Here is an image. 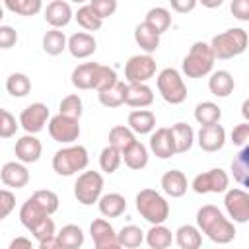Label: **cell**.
I'll use <instances>...</instances> for the list:
<instances>
[{
    "instance_id": "1",
    "label": "cell",
    "mask_w": 249,
    "mask_h": 249,
    "mask_svg": "<svg viewBox=\"0 0 249 249\" xmlns=\"http://www.w3.org/2000/svg\"><path fill=\"white\" fill-rule=\"evenodd\" d=\"M196 228L200 233H204L210 241L226 245L233 241L235 237V226L230 222L222 210H218L214 204H204L196 212Z\"/></svg>"
},
{
    "instance_id": "2",
    "label": "cell",
    "mask_w": 249,
    "mask_h": 249,
    "mask_svg": "<svg viewBox=\"0 0 249 249\" xmlns=\"http://www.w3.org/2000/svg\"><path fill=\"white\" fill-rule=\"evenodd\" d=\"M247 41H249V37L243 27H231V29H226V31L214 35L208 45H210L214 58L228 60V58H233V56H239L241 53H245Z\"/></svg>"
},
{
    "instance_id": "3",
    "label": "cell",
    "mask_w": 249,
    "mask_h": 249,
    "mask_svg": "<svg viewBox=\"0 0 249 249\" xmlns=\"http://www.w3.org/2000/svg\"><path fill=\"white\" fill-rule=\"evenodd\" d=\"M214 54L210 51V45L204 41H196L191 45L187 56L183 58V74L187 78H202L212 72L214 68Z\"/></svg>"
},
{
    "instance_id": "4",
    "label": "cell",
    "mask_w": 249,
    "mask_h": 249,
    "mask_svg": "<svg viewBox=\"0 0 249 249\" xmlns=\"http://www.w3.org/2000/svg\"><path fill=\"white\" fill-rule=\"evenodd\" d=\"M88 163H89L88 150L80 144L60 148L53 156V169L62 177H70L78 171H84L88 167Z\"/></svg>"
},
{
    "instance_id": "5",
    "label": "cell",
    "mask_w": 249,
    "mask_h": 249,
    "mask_svg": "<svg viewBox=\"0 0 249 249\" xmlns=\"http://www.w3.org/2000/svg\"><path fill=\"white\" fill-rule=\"evenodd\" d=\"M136 210L152 226L163 224L167 220V216H169L167 200L158 191H154V189H142L136 195Z\"/></svg>"
},
{
    "instance_id": "6",
    "label": "cell",
    "mask_w": 249,
    "mask_h": 249,
    "mask_svg": "<svg viewBox=\"0 0 249 249\" xmlns=\"http://www.w3.org/2000/svg\"><path fill=\"white\" fill-rule=\"evenodd\" d=\"M158 89H160V95L163 97V101H167L171 105H179L187 99V86H185L179 70H175V68H163L158 74Z\"/></svg>"
},
{
    "instance_id": "7",
    "label": "cell",
    "mask_w": 249,
    "mask_h": 249,
    "mask_svg": "<svg viewBox=\"0 0 249 249\" xmlns=\"http://www.w3.org/2000/svg\"><path fill=\"white\" fill-rule=\"evenodd\" d=\"M103 193V177L99 171H84L78 175L74 183V196L80 204L89 206L101 198Z\"/></svg>"
},
{
    "instance_id": "8",
    "label": "cell",
    "mask_w": 249,
    "mask_h": 249,
    "mask_svg": "<svg viewBox=\"0 0 249 249\" xmlns=\"http://www.w3.org/2000/svg\"><path fill=\"white\" fill-rule=\"evenodd\" d=\"M156 74V60L150 54H134L124 64V80L128 84H146Z\"/></svg>"
},
{
    "instance_id": "9",
    "label": "cell",
    "mask_w": 249,
    "mask_h": 249,
    "mask_svg": "<svg viewBox=\"0 0 249 249\" xmlns=\"http://www.w3.org/2000/svg\"><path fill=\"white\" fill-rule=\"evenodd\" d=\"M230 185V177L222 167H214L210 171L198 173L193 179V191L198 195H206V193H226Z\"/></svg>"
},
{
    "instance_id": "10",
    "label": "cell",
    "mask_w": 249,
    "mask_h": 249,
    "mask_svg": "<svg viewBox=\"0 0 249 249\" xmlns=\"http://www.w3.org/2000/svg\"><path fill=\"white\" fill-rule=\"evenodd\" d=\"M49 134L54 142L72 144L80 136V123L76 119H68L64 115H54L49 121Z\"/></svg>"
},
{
    "instance_id": "11",
    "label": "cell",
    "mask_w": 249,
    "mask_h": 249,
    "mask_svg": "<svg viewBox=\"0 0 249 249\" xmlns=\"http://www.w3.org/2000/svg\"><path fill=\"white\" fill-rule=\"evenodd\" d=\"M226 210L233 224H247L249 222V195L243 189H228L224 198Z\"/></svg>"
},
{
    "instance_id": "12",
    "label": "cell",
    "mask_w": 249,
    "mask_h": 249,
    "mask_svg": "<svg viewBox=\"0 0 249 249\" xmlns=\"http://www.w3.org/2000/svg\"><path fill=\"white\" fill-rule=\"evenodd\" d=\"M49 121V107L45 103H31L19 115V124L27 134H37L45 128Z\"/></svg>"
},
{
    "instance_id": "13",
    "label": "cell",
    "mask_w": 249,
    "mask_h": 249,
    "mask_svg": "<svg viewBox=\"0 0 249 249\" xmlns=\"http://www.w3.org/2000/svg\"><path fill=\"white\" fill-rule=\"evenodd\" d=\"M16 158L19 160V163H35L39 158H41V152H43V146H41V140L35 136V134H23L21 138L16 140Z\"/></svg>"
},
{
    "instance_id": "14",
    "label": "cell",
    "mask_w": 249,
    "mask_h": 249,
    "mask_svg": "<svg viewBox=\"0 0 249 249\" xmlns=\"http://www.w3.org/2000/svg\"><path fill=\"white\" fill-rule=\"evenodd\" d=\"M196 142H198L200 150H204V152H218L226 144V130L220 123L210 124V126H200Z\"/></svg>"
},
{
    "instance_id": "15",
    "label": "cell",
    "mask_w": 249,
    "mask_h": 249,
    "mask_svg": "<svg viewBox=\"0 0 249 249\" xmlns=\"http://www.w3.org/2000/svg\"><path fill=\"white\" fill-rule=\"evenodd\" d=\"M0 179L10 189H23L29 183V171L19 161H6L0 169Z\"/></svg>"
},
{
    "instance_id": "16",
    "label": "cell",
    "mask_w": 249,
    "mask_h": 249,
    "mask_svg": "<svg viewBox=\"0 0 249 249\" xmlns=\"http://www.w3.org/2000/svg\"><path fill=\"white\" fill-rule=\"evenodd\" d=\"M45 19L53 29H60L70 23L72 19V8L64 0H53L45 8Z\"/></svg>"
},
{
    "instance_id": "17",
    "label": "cell",
    "mask_w": 249,
    "mask_h": 249,
    "mask_svg": "<svg viewBox=\"0 0 249 249\" xmlns=\"http://www.w3.org/2000/svg\"><path fill=\"white\" fill-rule=\"evenodd\" d=\"M66 49L70 51V54L74 58H88V56H91L95 53L97 43H95L93 35L78 31V33L70 35V39L66 41Z\"/></svg>"
},
{
    "instance_id": "18",
    "label": "cell",
    "mask_w": 249,
    "mask_h": 249,
    "mask_svg": "<svg viewBox=\"0 0 249 249\" xmlns=\"http://www.w3.org/2000/svg\"><path fill=\"white\" fill-rule=\"evenodd\" d=\"M150 150L160 158V160H167L175 154V144H173V136L169 128H158L156 132H152L150 136Z\"/></svg>"
},
{
    "instance_id": "19",
    "label": "cell",
    "mask_w": 249,
    "mask_h": 249,
    "mask_svg": "<svg viewBox=\"0 0 249 249\" xmlns=\"http://www.w3.org/2000/svg\"><path fill=\"white\" fill-rule=\"evenodd\" d=\"M154 101V91L148 84H126V95L124 103L134 109H144L152 105Z\"/></svg>"
},
{
    "instance_id": "20",
    "label": "cell",
    "mask_w": 249,
    "mask_h": 249,
    "mask_svg": "<svg viewBox=\"0 0 249 249\" xmlns=\"http://www.w3.org/2000/svg\"><path fill=\"white\" fill-rule=\"evenodd\" d=\"M161 189L167 196L179 198L187 193V177L179 169H169L161 175Z\"/></svg>"
},
{
    "instance_id": "21",
    "label": "cell",
    "mask_w": 249,
    "mask_h": 249,
    "mask_svg": "<svg viewBox=\"0 0 249 249\" xmlns=\"http://www.w3.org/2000/svg\"><path fill=\"white\" fill-rule=\"evenodd\" d=\"M128 128L134 134H150L156 128V115L148 109H134L128 113Z\"/></svg>"
},
{
    "instance_id": "22",
    "label": "cell",
    "mask_w": 249,
    "mask_h": 249,
    "mask_svg": "<svg viewBox=\"0 0 249 249\" xmlns=\"http://www.w3.org/2000/svg\"><path fill=\"white\" fill-rule=\"evenodd\" d=\"M233 86H235L233 76L228 70H216L208 78V89L216 97H228L233 91Z\"/></svg>"
},
{
    "instance_id": "23",
    "label": "cell",
    "mask_w": 249,
    "mask_h": 249,
    "mask_svg": "<svg viewBox=\"0 0 249 249\" xmlns=\"http://www.w3.org/2000/svg\"><path fill=\"white\" fill-rule=\"evenodd\" d=\"M171 136H173V144H175V154H185L191 150L193 142H195V130L191 124L187 123H175L171 124Z\"/></svg>"
},
{
    "instance_id": "24",
    "label": "cell",
    "mask_w": 249,
    "mask_h": 249,
    "mask_svg": "<svg viewBox=\"0 0 249 249\" xmlns=\"http://www.w3.org/2000/svg\"><path fill=\"white\" fill-rule=\"evenodd\" d=\"M97 206L105 218H117L126 210V200L119 193H107V195H101V198L97 200Z\"/></svg>"
},
{
    "instance_id": "25",
    "label": "cell",
    "mask_w": 249,
    "mask_h": 249,
    "mask_svg": "<svg viewBox=\"0 0 249 249\" xmlns=\"http://www.w3.org/2000/svg\"><path fill=\"white\" fill-rule=\"evenodd\" d=\"M45 218H49V214L35 202V200H31V198H27L23 204H21V208H19V220H21V224L31 231L35 226H39Z\"/></svg>"
},
{
    "instance_id": "26",
    "label": "cell",
    "mask_w": 249,
    "mask_h": 249,
    "mask_svg": "<svg viewBox=\"0 0 249 249\" xmlns=\"http://www.w3.org/2000/svg\"><path fill=\"white\" fill-rule=\"evenodd\" d=\"M134 41L144 51V54H152L160 47V35L154 29H150L144 21L136 25V29H134Z\"/></svg>"
},
{
    "instance_id": "27",
    "label": "cell",
    "mask_w": 249,
    "mask_h": 249,
    "mask_svg": "<svg viewBox=\"0 0 249 249\" xmlns=\"http://www.w3.org/2000/svg\"><path fill=\"white\" fill-rule=\"evenodd\" d=\"M121 158L124 160L126 167H130V169H144L148 165V148L142 142L136 140L134 144H130L121 154Z\"/></svg>"
},
{
    "instance_id": "28",
    "label": "cell",
    "mask_w": 249,
    "mask_h": 249,
    "mask_svg": "<svg viewBox=\"0 0 249 249\" xmlns=\"http://www.w3.org/2000/svg\"><path fill=\"white\" fill-rule=\"evenodd\" d=\"M175 241H177V245L181 249H200V245H202V233L198 231L196 226L185 224V226H179L177 228Z\"/></svg>"
},
{
    "instance_id": "29",
    "label": "cell",
    "mask_w": 249,
    "mask_h": 249,
    "mask_svg": "<svg viewBox=\"0 0 249 249\" xmlns=\"http://www.w3.org/2000/svg\"><path fill=\"white\" fill-rule=\"evenodd\" d=\"M144 239L150 245V249H167L173 243V233L163 224H158V226H152L144 233Z\"/></svg>"
},
{
    "instance_id": "30",
    "label": "cell",
    "mask_w": 249,
    "mask_h": 249,
    "mask_svg": "<svg viewBox=\"0 0 249 249\" xmlns=\"http://www.w3.org/2000/svg\"><path fill=\"white\" fill-rule=\"evenodd\" d=\"M56 239L62 249H80L84 245V231L76 224H66L56 233Z\"/></svg>"
},
{
    "instance_id": "31",
    "label": "cell",
    "mask_w": 249,
    "mask_h": 249,
    "mask_svg": "<svg viewBox=\"0 0 249 249\" xmlns=\"http://www.w3.org/2000/svg\"><path fill=\"white\" fill-rule=\"evenodd\" d=\"M195 119L200 126H210V124H218L222 119V109L212 103V101H202L195 107Z\"/></svg>"
},
{
    "instance_id": "32",
    "label": "cell",
    "mask_w": 249,
    "mask_h": 249,
    "mask_svg": "<svg viewBox=\"0 0 249 249\" xmlns=\"http://www.w3.org/2000/svg\"><path fill=\"white\" fill-rule=\"evenodd\" d=\"M231 173L241 187L249 185V146H243L239 154L231 160Z\"/></svg>"
},
{
    "instance_id": "33",
    "label": "cell",
    "mask_w": 249,
    "mask_h": 249,
    "mask_svg": "<svg viewBox=\"0 0 249 249\" xmlns=\"http://www.w3.org/2000/svg\"><path fill=\"white\" fill-rule=\"evenodd\" d=\"M144 23H146L150 29H154L158 35H161V33L167 31L169 25H171V14H169V10H165V8H161V6L152 8V10H148Z\"/></svg>"
},
{
    "instance_id": "34",
    "label": "cell",
    "mask_w": 249,
    "mask_h": 249,
    "mask_svg": "<svg viewBox=\"0 0 249 249\" xmlns=\"http://www.w3.org/2000/svg\"><path fill=\"white\" fill-rule=\"evenodd\" d=\"M124 95H126V84L121 82V80L115 86H111V88H107V89H103V91L97 93L99 103L103 107H111V109L113 107H121L124 103Z\"/></svg>"
},
{
    "instance_id": "35",
    "label": "cell",
    "mask_w": 249,
    "mask_h": 249,
    "mask_svg": "<svg viewBox=\"0 0 249 249\" xmlns=\"http://www.w3.org/2000/svg\"><path fill=\"white\" fill-rule=\"evenodd\" d=\"M97 62H84L78 64L72 70V84L78 89H91L93 88V72H95Z\"/></svg>"
},
{
    "instance_id": "36",
    "label": "cell",
    "mask_w": 249,
    "mask_h": 249,
    "mask_svg": "<svg viewBox=\"0 0 249 249\" xmlns=\"http://www.w3.org/2000/svg\"><path fill=\"white\" fill-rule=\"evenodd\" d=\"M134 142H136V136H134V132H132L128 126L117 124V126H113V128L109 130V146H113V148L119 150L121 154H123L130 144H134Z\"/></svg>"
},
{
    "instance_id": "37",
    "label": "cell",
    "mask_w": 249,
    "mask_h": 249,
    "mask_svg": "<svg viewBox=\"0 0 249 249\" xmlns=\"http://www.w3.org/2000/svg\"><path fill=\"white\" fill-rule=\"evenodd\" d=\"M66 35L60 29H49L43 35V51L51 56H58L66 49Z\"/></svg>"
},
{
    "instance_id": "38",
    "label": "cell",
    "mask_w": 249,
    "mask_h": 249,
    "mask_svg": "<svg viewBox=\"0 0 249 249\" xmlns=\"http://www.w3.org/2000/svg\"><path fill=\"white\" fill-rule=\"evenodd\" d=\"M117 241H119V245H121L123 249H136V247H140L142 241H144V231H142L138 226L128 224V226H124V228L117 233Z\"/></svg>"
},
{
    "instance_id": "39",
    "label": "cell",
    "mask_w": 249,
    "mask_h": 249,
    "mask_svg": "<svg viewBox=\"0 0 249 249\" xmlns=\"http://www.w3.org/2000/svg\"><path fill=\"white\" fill-rule=\"evenodd\" d=\"M89 233H91V239L95 245L99 243H107V241H115L117 239V231L113 230V226L103 220V218H95L89 226Z\"/></svg>"
},
{
    "instance_id": "40",
    "label": "cell",
    "mask_w": 249,
    "mask_h": 249,
    "mask_svg": "<svg viewBox=\"0 0 249 249\" xmlns=\"http://www.w3.org/2000/svg\"><path fill=\"white\" fill-rule=\"evenodd\" d=\"M6 89L14 97H25L31 91V80L23 72H14L6 80Z\"/></svg>"
},
{
    "instance_id": "41",
    "label": "cell",
    "mask_w": 249,
    "mask_h": 249,
    "mask_svg": "<svg viewBox=\"0 0 249 249\" xmlns=\"http://www.w3.org/2000/svg\"><path fill=\"white\" fill-rule=\"evenodd\" d=\"M117 82H119V78H117V72L113 68L103 66V64H97L95 66V72H93V88L91 89H97V93H99V91L115 86Z\"/></svg>"
},
{
    "instance_id": "42",
    "label": "cell",
    "mask_w": 249,
    "mask_h": 249,
    "mask_svg": "<svg viewBox=\"0 0 249 249\" xmlns=\"http://www.w3.org/2000/svg\"><path fill=\"white\" fill-rule=\"evenodd\" d=\"M4 6L10 12L19 14V16H35L41 12L43 2L41 0H6Z\"/></svg>"
},
{
    "instance_id": "43",
    "label": "cell",
    "mask_w": 249,
    "mask_h": 249,
    "mask_svg": "<svg viewBox=\"0 0 249 249\" xmlns=\"http://www.w3.org/2000/svg\"><path fill=\"white\" fill-rule=\"evenodd\" d=\"M31 200H35L49 216L51 214H54L56 210H58V195L56 193H53V191H49V189H41V191H35L33 195H31Z\"/></svg>"
},
{
    "instance_id": "44",
    "label": "cell",
    "mask_w": 249,
    "mask_h": 249,
    "mask_svg": "<svg viewBox=\"0 0 249 249\" xmlns=\"http://www.w3.org/2000/svg\"><path fill=\"white\" fill-rule=\"evenodd\" d=\"M74 18L78 19V23H80L86 31H97V29H101V25H103V21L93 14V10L89 8V4L80 6Z\"/></svg>"
},
{
    "instance_id": "45",
    "label": "cell",
    "mask_w": 249,
    "mask_h": 249,
    "mask_svg": "<svg viewBox=\"0 0 249 249\" xmlns=\"http://www.w3.org/2000/svg\"><path fill=\"white\" fill-rule=\"evenodd\" d=\"M121 161H123L121 152H119V150H115L113 146H109V144H107V146L101 150V156H99V165H101V169H103L105 173H115V171L119 169Z\"/></svg>"
},
{
    "instance_id": "46",
    "label": "cell",
    "mask_w": 249,
    "mask_h": 249,
    "mask_svg": "<svg viewBox=\"0 0 249 249\" xmlns=\"http://www.w3.org/2000/svg\"><path fill=\"white\" fill-rule=\"evenodd\" d=\"M58 109H60L58 115H64V117H68V119L80 121V117H82V99H80V95L70 93V95L62 97Z\"/></svg>"
},
{
    "instance_id": "47",
    "label": "cell",
    "mask_w": 249,
    "mask_h": 249,
    "mask_svg": "<svg viewBox=\"0 0 249 249\" xmlns=\"http://www.w3.org/2000/svg\"><path fill=\"white\" fill-rule=\"evenodd\" d=\"M18 126L19 124L16 123V117L10 111L0 107V138H12L18 130Z\"/></svg>"
},
{
    "instance_id": "48",
    "label": "cell",
    "mask_w": 249,
    "mask_h": 249,
    "mask_svg": "<svg viewBox=\"0 0 249 249\" xmlns=\"http://www.w3.org/2000/svg\"><path fill=\"white\" fill-rule=\"evenodd\" d=\"M89 8L93 10V14L103 21L105 18L113 16L115 10H117V0H91L89 2Z\"/></svg>"
},
{
    "instance_id": "49",
    "label": "cell",
    "mask_w": 249,
    "mask_h": 249,
    "mask_svg": "<svg viewBox=\"0 0 249 249\" xmlns=\"http://www.w3.org/2000/svg\"><path fill=\"white\" fill-rule=\"evenodd\" d=\"M31 235H33L37 241H43V239L53 237V235H54V222H53V218L49 216V218H45L39 226H35V228L31 230Z\"/></svg>"
},
{
    "instance_id": "50",
    "label": "cell",
    "mask_w": 249,
    "mask_h": 249,
    "mask_svg": "<svg viewBox=\"0 0 249 249\" xmlns=\"http://www.w3.org/2000/svg\"><path fill=\"white\" fill-rule=\"evenodd\" d=\"M16 206V196L8 189H0V220H4Z\"/></svg>"
},
{
    "instance_id": "51",
    "label": "cell",
    "mask_w": 249,
    "mask_h": 249,
    "mask_svg": "<svg viewBox=\"0 0 249 249\" xmlns=\"http://www.w3.org/2000/svg\"><path fill=\"white\" fill-rule=\"evenodd\" d=\"M247 140H249V123H241V124H235L233 130H231V142L239 148L247 146Z\"/></svg>"
},
{
    "instance_id": "52",
    "label": "cell",
    "mask_w": 249,
    "mask_h": 249,
    "mask_svg": "<svg viewBox=\"0 0 249 249\" xmlns=\"http://www.w3.org/2000/svg\"><path fill=\"white\" fill-rule=\"evenodd\" d=\"M18 43V31L10 25H0V49H12Z\"/></svg>"
},
{
    "instance_id": "53",
    "label": "cell",
    "mask_w": 249,
    "mask_h": 249,
    "mask_svg": "<svg viewBox=\"0 0 249 249\" xmlns=\"http://www.w3.org/2000/svg\"><path fill=\"white\" fill-rule=\"evenodd\" d=\"M231 14L239 21H247L249 19V2L247 0H233L231 2Z\"/></svg>"
},
{
    "instance_id": "54",
    "label": "cell",
    "mask_w": 249,
    "mask_h": 249,
    "mask_svg": "<svg viewBox=\"0 0 249 249\" xmlns=\"http://www.w3.org/2000/svg\"><path fill=\"white\" fill-rule=\"evenodd\" d=\"M195 6H196L195 0H171V10H175V12H179V14H187V12H191Z\"/></svg>"
},
{
    "instance_id": "55",
    "label": "cell",
    "mask_w": 249,
    "mask_h": 249,
    "mask_svg": "<svg viewBox=\"0 0 249 249\" xmlns=\"http://www.w3.org/2000/svg\"><path fill=\"white\" fill-rule=\"evenodd\" d=\"M8 249H33V245H31V241H29L27 237L19 235V237H14V239L10 241Z\"/></svg>"
},
{
    "instance_id": "56",
    "label": "cell",
    "mask_w": 249,
    "mask_h": 249,
    "mask_svg": "<svg viewBox=\"0 0 249 249\" xmlns=\"http://www.w3.org/2000/svg\"><path fill=\"white\" fill-rule=\"evenodd\" d=\"M39 249H62V247H60V243H58V239H56V233H54L53 237L39 241Z\"/></svg>"
},
{
    "instance_id": "57",
    "label": "cell",
    "mask_w": 249,
    "mask_h": 249,
    "mask_svg": "<svg viewBox=\"0 0 249 249\" xmlns=\"http://www.w3.org/2000/svg\"><path fill=\"white\" fill-rule=\"evenodd\" d=\"M95 249H123L121 245H119V241L115 239V241H107V243H99V245H95Z\"/></svg>"
},
{
    "instance_id": "58",
    "label": "cell",
    "mask_w": 249,
    "mask_h": 249,
    "mask_svg": "<svg viewBox=\"0 0 249 249\" xmlns=\"http://www.w3.org/2000/svg\"><path fill=\"white\" fill-rule=\"evenodd\" d=\"M241 113H243V117H245V123H247V119H249V101H247V99L243 101V107H241Z\"/></svg>"
},
{
    "instance_id": "59",
    "label": "cell",
    "mask_w": 249,
    "mask_h": 249,
    "mask_svg": "<svg viewBox=\"0 0 249 249\" xmlns=\"http://www.w3.org/2000/svg\"><path fill=\"white\" fill-rule=\"evenodd\" d=\"M2 18H4V8L0 6V21H2Z\"/></svg>"
}]
</instances>
